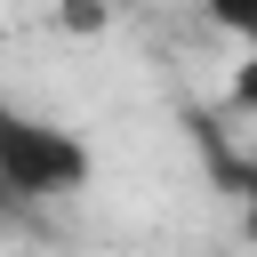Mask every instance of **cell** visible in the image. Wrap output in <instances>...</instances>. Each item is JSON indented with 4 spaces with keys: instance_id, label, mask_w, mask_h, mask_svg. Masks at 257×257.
<instances>
[{
    "instance_id": "4",
    "label": "cell",
    "mask_w": 257,
    "mask_h": 257,
    "mask_svg": "<svg viewBox=\"0 0 257 257\" xmlns=\"http://www.w3.org/2000/svg\"><path fill=\"white\" fill-rule=\"evenodd\" d=\"M233 193H241V233L257 241V161H241V169H233Z\"/></svg>"
},
{
    "instance_id": "3",
    "label": "cell",
    "mask_w": 257,
    "mask_h": 257,
    "mask_svg": "<svg viewBox=\"0 0 257 257\" xmlns=\"http://www.w3.org/2000/svg\"><path fill=\"white\" fill-rule=\"evenodd\" d=\"M233 112H249V120H257V48L233 64Z\"/></svg>"
},
{
    "instance_id": "1",
    "label": "cell",
    "mask_w": 257,
    "mask_h": 257,
    "mask_svg": "<svg viewBox=\"0 0 257 257\" xmlns=\"http://www.w3.org/2000/svg\"><path fill=\"white\" fill-rule=\"evenodd\" d=\"M88 145L24 104H0V185H8V209H32V201H72L88 185Z\"/></svg>"
},
{
    "instance_id": "2",
    "label": "cell",
    "mask_w": 257,
    "mask_h": 257,
    "mask_svg": "<svg viewBox=\"0 0 257 257\" xmlns=\"http://www.w3.org/2000/svg\"><path fill=\"white\" fill-rule=\"evenodd\" d=\"M201 8H209L217 32H233L241 48H257V0H201Z\"/></svg>"
}]
</instances>
